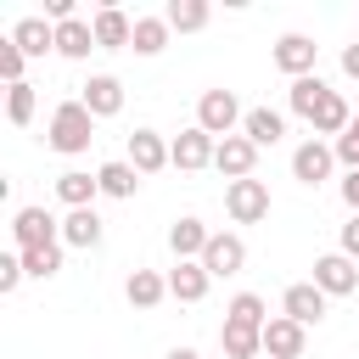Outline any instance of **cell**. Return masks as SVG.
<instances>
[{
  "mask_svg": "<svg viewBox=\"0 0 359 359\" xmlns=\"http://www.w3.org/2000/svg\"><path fill=\"white\" fill-rule=\"evenodd\" d=\"M45 140H50V151H62V157L90 151V140H95V118H90V107H84V101H62V107L50 112Z\"/></svg>",
  "mask_w": 359,
  "mask_h": 359,
  "instance_id": "obj_1",
  "label": "cell"
},
{
  "mask_svg": "<svg viewBox=\"0 0 359 359\" xmlns=\"http://www.w3.org/2000/svg\"><path fill=\"white\" fill-rule=\"evenodd\" d=\"M241 101H236V90H202V101H196V129H208L213 140H224V135H241Z\"/></svg>",
  "mask_w": 359,
  "mask_h": 359,
  "instance_id": "obj_2",
  "label": "cell"
},
{
  "mask_svg": "<svg viewBox=\"0 0 359 359\" xmlns=\"http://www.w3.org/2000/svg\"><path fill=\"white\" fill-rule=\"evenodd\" d=\"M224 213H230L236 224L269 219V185H264V180H230V185H224Z\"/></svg>",
  "mask_w": 359,
  "mask_h": 359,
  "instance_id": "obj_3",
  "label": "cell"
},
{
  "mask_svg": "<svg viewBox=\"0 0 359 359\" xmlns=\"http://www.w3.org/2000/svg\"><path fill=\"white\" fill-rule=\"evenodd\" d=\"M213 151H219V140H213L208 129H196V123H191V129H180V135L168 140V163H174L180 174L208 168V163H213Z\"/></svg>",
  "mask_w": 359,
  "mask_h": 359,
  "instance_id": "obj_4",
  "label": "cell"
},
{
  "mask_svg": "<svg viewBox=\"0 0 359 359\" xmlns=\"http://www.w3.org/2000/svg\"><path fill=\"white\" fill-rule=\"evenodd\" d=\"M314 286L325 297H348V292H359V264L348 252H325V258H314Z\"/></svg>",
  "mask_w": 359,
  "mask_h": 359,
  "instance_id": "obj_5",
  "label": "cell"
},
{
  "mask_svg": "<svg viewBox=\"0 0 359 359\" xmlns=\"http://www.w3.org/2000/svg\"><path fill=\"white\" fill-rule=\"evenodd\" d=\"M314 62H320V45H314L309 34H280V39H275V67H280L286 79H309Z\"/></svg>",
  "mask_w": 359,
  "mask_h": 359,
  "instance_id": "obj_6",
  "label": "cell"
},
{
  "mask_svg": "<svg viewBox=\"0 0 359 359\" xmlns=\"http://www.w3.org/2000/svg\"><path fill=\"white\" fill-rule=\"evenodd\" d=\"M11 236H17V252H28V247H50V241H62V224H56L45 208H17Z\"/></svg>",
  "mask_w": 359,
  "mask_h": 359,
  "instance_id": "obj_7",
  "label": "cell"
},
{
  "mask_svg": "<svg viewBox=\"0 0 359 359\" xmlns=\"http://www.w3.org/2000/svg\"><path fill=\"white\" fill-rule=\"evenodd\" d=\"M280 314H286V320H297V325L309 331V325H320V320H325V292H320L314 280H292V286H286V297H280Z\"/></svg>",
  "mask_w": 359,
  "mask_h": 359,
  "instance_id": "obj_8",
  "label": "cell"
},
{
  "mask_svg": "<svg viewBox=\"0 0 359 359\" xmlns=\"http://www.w3.org/2000/svg\"><path fill=\"white\" fill-rule=\"evenodd\" d=\"M213 168H219L224 180H252V168H258V146H252L247 135H224L219 151H213Z\"/></svg>",
  "mask_w": 359,
  "mask_h": 359,
  "instance_id": "obj_9",
  "label": "cell"
},
{
  "mask_svg": "<svg viewBox=\"0 0 359 359\" xmlns=\"http://www.w3.org/2000/svg\"><path fill=\"white\" fill-rule=\"evenodd\" d=\"M331 168H337V151L325 140H303L292 151V180L297 185H320V180H331Z\"/></svg>",
  "mask_w": 359,
  "mask_h": 359,
  "instance_id": "obj_10",
  "label": "cell"
},
{
  "mask_svg": "<svg viewBox=\"0 0 359 359\" xmlns=\"http://www.w3.org/2000/svg\"><path fill=\"white\" fill-rule=\"evenodd\" d=\"M208 241H213V230H208L202 219H191V213L168 224V247H174V264H202Z\"/></svg>",
  "mask_w": 359,
  "mask_h": 359,
  "instance_id": "obj_11",
  "label": "cell"
},
{
  "mask_svg": "<svg viewBox=\"0 0 359 359\" xmlns=\"http://www.w3.org/2000/svg\"><path fill=\"white\" fill-rule=\"evenodd\" d=\"M241 264H247V241L236 230H213V241L202 252V269L208 275H241Z\"/></svg>",
  "mask_w": 359,
  "mask_h": 359,
  "instance_id": "obj_12",
  "label": "cell"
},
{
  "mask_svg": "<svg viewBox=\"0 0 359 359\" xmlns=\"http://www.w3.org/2000/svg\"><path fill=\"white\" fill-rule=\"evenodd\" d=\"M79 101L90 107L95 123H101V118H118V112H123V84H118L112 73H95L90 84H79Z\"/></svg>",
  "mask_w": 359,
  "mask_h": 359,
  "instance_id": "obj_13",
  "label": "cell"
},
{
  "mask_svg": "<svg viewBox=\"0 0 359 359\" xmlns=\"http://www.w3.org/2000/svg\"><path fill=\"white\" fill-rule=\"evenodd\" d=\"M129 168L146 180V174H163L168 168V140L157 135V129H135L129 135Z\"/></svg>",
  "mask_w": 359,
  "mask_h": 359,
  "instance_id": "obj_14",
  "label": "cell"
},
{
  "mask_svg": "<svg viewBox=\"0 0 359 359\" xmlns=\"http://www.w3.org/2000/svg\"><path fill=\"white\" fill-rule=\"evenodd\" d=\"M303 342H309V331L286 314H275L264 325V359H303Z\"/></svg>",
  "mask_w": 359,
  "mask_h": 359,
  "instance_id": "obj_15",
  "label": "cell"
},
{
  "mask_svg": "<svg viewBox=\"0 0 359 359\" xmlns=\"http://www.w3.org/2000/svg\"><path fill=\"white\" fill-rule=\"evenodd\" d=\"M90 28H95V50H129V39H135V17H123L118 6H101L90 17Z\"/></svg>",
  "mask_w": 359,
  "mask_h": 359,
  "instance_id": "obj_16",
  "label": "cell"
},
{
  "mask_svg": "<svg viewBox=\"0 0 359 359\" xmlns=\"http://www.w3.org/2000/svg\"><path fill=\"white\" fill-rule=\"evenodd\" d=\"M101 213L95 208H73L67 219H62V247H79V252H90V247H101Z\"/></svg>",
  "mask_w": 359,
  "mask_h": 359,
  "instance_id": "obj_17",
  "label": "cell"
},
{
  "mask_svg": "<svg viewBox=\"0 0 359 359\" xmlns=\"http://www.w3.org/2000/svg\"><path fill=\"white\" fill-rule=\"evenodd\" d=\"M241 135L264 151V146H280V135H286V118L275 112V107H247V118H241Z\"/></svg>",
  "mask_w": 359,
  "mask_h": 359,
  "instance_id": "obj_18",
  "label": "cell"
},
{
  "mask_svg": "<svg viewBox=\"0 0 359 359\" xmlns=\"http://www.w3.org/2000/svg\"><path fill=\"white\" fill-rule=\"evenodd\" d=\"M208 286H213V275H208L202 264H174V269H168V297H174V303H202Z\"/></svg>",
  "mask_w": 359,
  "mask_h": 359,
  "instance_id": "obj_19",
  "label": "cell"
},
{
  "mask_svg": "<svg viewBox=\"0 0 359 359\" xmlns=\"http://www.w3.org/2000/svg\"><path fill=\"white\" fill-rule=\"evenodd\" d=\"M219 348H224V359H264V331L224 320V325H219Z\"/></svg>",
  "mask_w": 359,
  "mask_h": 359,
  "instance_id": "obj_20",
  "label": "cell"
},
{
  "mask_svg": "<svg viewBox=\"0 0 359 359\" xmlns=\"http://www.w3.org/2000/svg\"><path fill=\"white\" fill-rule=\"evenodd\" d=\"M11 39H17L22 56H45V50H56V22H45V17H22V22L11 28Z\"/></svg>",
  "mask_w": 359,
  "mask_h": 359,
  "instance_id": "obj_21",
  "label": "cell"
},
{
  "mask_svg": "<svg viewBox=\"0 0 359 359\" xmlns=\"http://www.w3.org/2000/svg\"><path fill=\"white\" fill-rule=\"evenodd\" d=\"M95 50V28L84 22V17H73V22H56V56H67V62H84Z\"/></svg>",
  "mask_w": 359,
  "mask_h": 359,
  "instance_id": "obj_22",
  "label": "cell"
},
{
  "mask_svg": "<svg viewBox=\"0 0 359 359\" xmlns=\"http://www.w3.org/2000/svg\"><path fill=\"white\" fill-rule=\"evenodd\" d=\"M56 196L67 202V213H73V208H90V202L101 196V180L84 174V168H67V174H56Z\"/></svg>",
  "mask_w": 359,
  "mask_h": 359,
  "instance_id": "obj_23",
  "label": "cell"
},
{
  "mask_svg": "<svg viewBox=\"0 0 359 359\" xmlns=\"http://www.w3.org/2000/svg\"><path fill=\"white\" fill-rule=\"evenodd\" d=\"M123 297H129L135 309H157V303L168 297V275H157V269H135V275L123 280Z\"/></svg>",
  "mask_w": 359,
  "mask_h": 359,
  "instance_id": "obj_24",
  "label": "cell"
},
{
  "mask_svg": "<svg viewBox=\"0 0 359 359\" xmlns=\"http://www.w3.org/2000/svg\"><path fill=\"white\" fill-rule=\"evenodd\" d=\"M208 17H213L208 0H168V6H163V22H168L174 34H196V28H208Z\"/></svg>",
  "mask_w": 359,
  "mask_h": 359,
  "instance_id": "obj_25",
  "label": "cell"
},
{
  "mask_svg": "<svg viewBox=\"0 0 359 359\" xmlns=\"http://www.w3.org/2000/svg\"><path fill=\"white\" fill-rule=\"evenodd\" d=\"M325 95H331V84H325L320 73H309V79H292V90H286V107H292L297 118H314Z\"/></svg>",
  "mask_w": 359,
  "mask_h": 359,
  "instance_id": "obj_26",
  "label": "cell"
},
{
  "mask_svg": "<svg viewBox=\"0 0 359 359\" xmlns=\"http://www.w3.org/2000/svg\"><path fill=\"white\" fill-rule=\"evenodd\" d=\"M95 180H101V196H118V202H129V196L140 191V174L129 168V157H118V163H101V168H95Z\"/></svg>",
  "mask_w": 359,
  "mask_h": 359,
  "instance_id": "obj_27",
  "label": "cell"
},
{
  "mask_svg": "<svg viewBox=\"0 0 359 359\" xmlns=\"http://www.w3.org/2000/svg\"><path fill=\"white\" fill-rule=\"evenodd\" d=\"M309 123H314V140H320V135H342V129L353 123V107L342 101V90H331V95L320 101V112H314Z\"/></svg>",
  "mask_w": 359,
  "mask_h": 359,
  "instance_id": "obj_28",
  "label": "cell"
},
{
  "mask_svg": "<svg viewBox=\"0 0 359 359\" xmlns=\"http://www.w3.org/2000/svg\"><path fill=\"white\" fill-rule=\"evenodd\" d=\"M168 34H174V28H168L163 17H135V39H129V50H135V56H157V50L168 45Z\"/></svg>",
  "mask_w": 359,
  "mask_h": 359,
  "instance_id": "obj_29",
  "label": "cell"
},
{
  "mask_svg": "<svg viewBox=\"0 0 359 359\" xmlns=\"http://www.w3.org/2000/svg\"><path fill=\"white\" fill-rule=\"evenodd\" d=\"M224 320H236V325H269V309H264V297L258 292H236L230 297V309H224Z\"/></svg>",
  "mask_w": 359,
  "mask_h": 359,
  "instance_id": "obj_30",
  "label": "cell"
},
{
  "mask_svg": "<svg viewBox=\"0 0 359 359\" xmlns=\"http://www.w3.org/2000/svg\"><path fill=\"white\" fill-rule=\"evenodd\" d=\"M34 107H39V95H34V84L22 79V84H6V118L22 129V123H34Z\"/></svg>",
  "mask_w": 359,
  "mask_h": 359,
  "instance_id": "obj_31",
  "label": "cell"
},
{
  "mask_svg": "<svg viewBox=\"0 0 359 359\" xmlns=\"http://www.w3.org/2000/svg\"><path fill=\"white\" fill-rule=\"evenodd\" d=\"M22 258V269L34 275V280H50L56 269H62V241H50V247H28V252H17Z\"/></svg>",
  "mask_w": 359,
  "mask_h": 359,
  "instance_id": "obj_32",
  "label": "cell"
},
{
  "mask_svg": "<svg viewBox=\"0 0 359 359\" xmlns=\"http://www.w3.org/2000/svg\"><path fill=\"white\" fill-rule=\"evenodd\" d=\"M331 151H337V163H342L348 174L359 168V112H353V123H348V129H342V135L331 140Z\"/></svg>",
  "mask_w": 359,
  "mask_h": 359,
  "instance_id": "obj_33",
  "label": "cell"
},
{
  "mask_svg": "<svg viewBox=\"0 0 359 359\" xmlns=\"http://www.w3.org/2000/svg\"><path fill=\"white\" fill-rule=\"evenodd\" d=\"M22 62H28V56L17 50V39H0V79H6V84H22Z\"/></svg>",
  "mask_w": 359,
  "mask_h": 359,
  "instance_id": "obj_34",
  "label": "cell"
},
{
  "mask_svg": "<svg viewBox=\"0 0 359 359\" xmlns=\"http://www.w3.org/2000/svg\"><path fill=\"white\" fill-rule=\"evenodd\" d=\"M22 275H28V269H22V258H17V252H11V258H0V292H6V297L22 286Z\"/></svg>",
  "mask_w": 359,
  "mask_h": 359,
  "instance_id": "obj_35",
  "label": "cell"
},
{
  "mask_svg": "<svg viewBox=\"0 0 359 359\" xmlns=\"http://www.w3.org/2000/svg\"><path fill=\"white\" fill-rule=\"evenodd\" d=\"M342 252L359 264V213H348V224H342Z\"/></svg>",
  "mask_w": 359,
  "mask_h": 359,
  "instance_id": "obj_36",
  "label": "cell"
},
{
  "mask_svg": "<svg viewBox=\"0 0 359 359\" xmlns=\"http://www.w3.org/2000/svg\"><path fill=\"white\" fill-rule=\"evenodd\" d=\"M342 202H348V213H359V168L342 180Z\"/></svg>",
  "mask_w": 359,
  "mask_h": 359,
  "instance_id": "obj_37",
  "label": "cell"
},
{
  "mask_svg": "<svg viewBox=\"0 0 359 359\" xmlns=\"http://www.w3.org/2000/svg\"><path fill=\"white\" fill-rule=\"evenodd\" d=\"M342 73H348V79H359V39H353V45H342Z\"/></svg>",
  "mask_w": 359,
  "mask_h": 359,
  "instance_id": "obj_38",
  "label": "cell"
},
{
  "mask_svg": "<svg viewBox=\"0 0 359 359\" xmlns=\"http://www.w3.org/2000/svg\"><path fill=\"white\" fill-rule=\"evenodd\" d=\"M163 359H202V353H196V348H168Z\"/></svg>",
  "mask_w": 359,
  "mask_h": 359,
  "instance_id": "obj_39",
  "label": "cell"
}]
</instances>
